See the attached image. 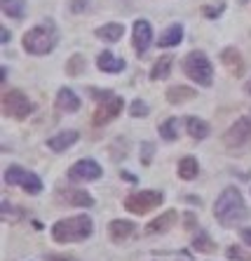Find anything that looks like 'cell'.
Instances as JSON below:
<instances>
[{
	"label": "cell",
	"instance_id": "obj_37",
	"mask_svg": "<svg viewBox=\"0 0 251 261\" xmlns=\"http://www.w3.org/2000/svg\"><path fill=\"white\" fill-rule=\"evenodd\" d=\"M246 94H251V80L246 83Z\"/></svg>",
	"mask_w": 251,
	"mask_h": 261
},
{
	"label": "cell",
	"instance_id": "obj_27",
	"mask_svg": "<svg viewBox=\"0 0 251 261\" xmlns=\"http://www.w3.org/2000/svg\"><path fill=\"white\" fill-rule=\"evenodd\" d=\"M160 137L165 141H176L178 132H176V118H167L162 125H160Z\"/></svg>",
	"mask_w": 251,
	"mask_h": 261
},
{
	"label": "cell",
	"instance_id": "obj_35",
	"mask_svg": "<svg viewBox=\"0 0 251 261\" xmlns=\"http://www.w3.org/2000/svg\"><path fill=\"white\" fill-rule=\"evenodd\" d=\"M0 33H3V38H0V40H3V43H10V31H7L5 26H3V31H0Z\"/></svg>",
	"mask_w": 251,
	"mask_h": 261
},
{
	"label": "cell",
	"instance_id": "obj_34",
	"mask_svg": "<svg viewBox=\"0 0 251 261\" xmlns=\"http://www.w3.org/2000/svg\"><path fill=\"white\" fill-rule=\"evenodd\" d=\"M242 240H244L246 245H251V228H244V231H242Z\"/></svg>",
	"mask_w": 251,
	"mask_h": 261
},
{
	"label": "cell",
	"instance_id": "obj_2",
	"mask_svg": "<svg viewBox=\"0 0 251 261\" xmlns=\"http://www.w3.org/2000/svg\"><path fill=\"white\" fill-rule=\"evenodd\" d=\"M94 231L92 219L87 214H75V217L61 219L52 226V238L56 243H80V240H87Z\"/></svg>",
	"mask_w": 251,
	"mask_h": 261
},
{
	"label": "cell",
	"instance_id": "obj_8",
	"mask_svg": "<svg viewBox=\"0 0 251 261\" xmlns=\"http://www.w3.org/2000/svg\"><path fill=\"white\" fill-rule=\"evenodd\" d=\"M162 193L160 191H141V193H134L129 195L124 200V210L127 212H134V214H148L150 210L162 205Z\"/></svg>",
	"mask_w": 251,
	"mask_h": 261
},
{
	"label": "cell",
	"instance_id": "obj_33",
	"mask_svg": "<svg viewBox=\"0 0 251 261\" xmlns=\"http://www.w3.org/2000/svg\"><path fill=\"white\" fill-rule=\"evenodd\" d=\"M87 7V0H75L73 5H71V10H73V12H80V10H85Z\"/></svg>",
	"mask_w": 251,
	"mask_h": 261
},
{
	"label": "cell",
	"instance_id": "obj_26",
	"mask_svg": "<svg viewBox=\"0 0 251 261\" xmlns=\"http://www.w3.org/2000/svg\"><path fill=\"white\" fill-rule=\"evenodd\" d=\"M193 247H195L197 252H207V254L216 252V243L207 236V233H197V236L193 238Z\"/></svg>",
	"mask_w": 251,
	"mask_h": 261
},
{
	"label": "cell",
	"instance_id": "obj_38",
	"mask_svg": "<svg viewBox=\"0 0 251 261\" xmlns=\"http://www.w3.org/2000/svg\"><path fill=\"white\" fill-rule=\"evenodd\" d=\"M185 261H190V259H185Z\"/></svg>",
	"mask_w": 251,
	"mask_h": 261
},
{
	"label": "cell",
	"instance_id": "obj_15",
	"mask_svg": "<svg viewBox=\"0 0 251 261\" xmlns=\"http://www.w3.org/2000/svg\"><path fill=\"white\" fill-rule=\"evenodd\" d=\"M78 137L80 134L75 132V129H66V132H59V134H54L52 139H47V146L54 153H61V151H66L68 146H73L75 141H78Z\"/></svg>",
	"mask_w": 251,
	"mask_h": 261
},
{
	"label": "cell",
	"instance_id": "obj_14",
	"mask_svg": "<svg viewBox=\"0 0 251 261\" xmlns=\"http://www.w3.org/2000/svg\"><path fill=\"white\" fill-rule=\"evenodd\" d=\"M59 195H61L64 202H68V205H73V207H92L94 205L92 195L85 193L82 189H61Z\"/></svg>",
	"mask_w": 251,
	"mask_h": 261
},
{
	"label": "cell",
	"instance_id": "obj_18",
	"mask_svg": "<svg viewBox=\"0 0 251 261\" xmlns=\"http://www.w3.org/2000/svg\"><path fill=\"white\" fill-rule=\"evenodd\" d=\"M174 221H176V212H174V210H169V212H165L162 217L153 219V221L146 226V236H158V233H165L169 226H174Z\"/></svg>",
	"mask_w": 251,
	"mask_h": 261
},
{
	"label": "cell",
	"instance_id": "obj_24",
	"mask_svg": "<svg viewBox=\"0 0 251 261\" xmlns=\"http://www.w3.org/2000/svg\"><path fill=\"white\" fill-rule=\"evenodd\" d=\"M0 7H3V14L12 19H21L26 12V0H0Z\"/></svg>",
	"mask_w": 251,
	"mask_h": 261
},
{
	"label": "cell",
	"instance_id": "obj_30",
	"mask_svg": "<svg viewBox=\"0 0 251 261\" xmlns=\"http://www.w3.org/2000/svg\"><path fill=\"white\" fill-rule=\"evenodd\" d=\"M129 113L134 118H146L148 116V106L141 101V99H136V101L129 103Z\"/></svg>",
	"mask_w": 251,
	"mask_h": 261
},
{
	"label": "cell",
	"instance_id": "obj_23",
	"mask_svg": "<svg viewBox=\"0 0 251 261\" xmlns=\"http://www.w3.org/2000/svg\"><path fill=\"white\" fill-rule=\"evenodd\" d=\"M200 174V165H197L195 158H183L181 163H178V176L183 179V181H193L195 176Z\"/></svg>",
	"mask_w": 251,
	"mask_h": 261
},
{
	"label": "cell",
	"instance_id": "obj_11",
	"mask_svg": "<svg viewBox=\"0 0 251 261\" xmlns=\"http://www.w3.org/2000/svg\"><path fill=\"white\" fill-rule=\"evenodd\" d=\"M132 43H134V49L139 52V57H143L153 43V26L148 24L146 19H136L134 29H132Z\"/></svg>",
	"mask_w": 251,
	"mask_h": 261
},
{
	"label": "cell",
	"instance_id": "obj_3",
	"mask_svg": "<svg viewBox=\"0 0 251 261\" xmlns=\"http://www.w3.org/2000/svg\"><path fill=\"white\" fill-rule=\"evenodd\" d=\"M92 97L99 101L97 111H94V116H92V122L97 127H101V125H106V122H110V120H115L117 113H120L124 106V101L117 97V94L106 92V90H92Z\"/></svg>",
	"mask_w": 251,
	"mask_h": 261
},
{
	"label": "cell",
	"instance_id": "obj_10",
	"mask_svg": "<svg viewBox=\"0 0 251 261\" xmlns=\"http://www.w3.org/2000/svg\"><path fill=\"white\" fill-rule=\"evenodd\" d=\"M101 174H104L101 165L89 158L78 160V163L71 165V170H68V179H71V181H97Z\"/></svg>",
	"mask_w": 251,
	"mask_h": 261
},
{
	"label": "cell",
	"instance_id": "obj_1",
	"mask_svg": "<svg viewBox=\"0 0 251 261\" xmlns=\"http://www.w3.org/2000/svg\"><path fill=\"white\" fill-rule=\"evenodd\" d=\"M214 217L218 219V224H223V226H235L237 221L249 217L242 193H239L237 189H233V186H230V189H223V193L216 198Z\"/></svg>",
	"mask_w": 251,
	"mask_h": 261
},
{
	"label": "cell",
	"instance_id": "obj_5",
	"mask_svg": "<svg viewBox=\"0 0 251 261\" xmlns=\"http://www.w3.org/2000/svg\"><path fill=\"white\" fill-rule=\"evenodd\" d=\"M54 45H56V38L49 24L36 26V29H31L24 36V49L31 52V55H49L54 49Z\"/></svg>",
	"mask_w": 251,
	"mask_h": 261
},
{
	"label": "cell",
	"instance_id": "obj_25",
	"mask_svg": "<svg viewBox=\"0 0 251 261\" xmlns=\"http://www.w3.org/2000/svg\"><path fill=\"white\" fill-rule=\"evenodd\" d=\"M172 64H174V57H169V55L160 57L158 64H155L153 71H150V78L153 80H165L167 75H169V71H172Z\"/></svg>",
	"mask_w": 251,
	"mask_h": 261
},
{
	"label": "cell",
	"instance_id": "obj_21",
	"mask_svg": "<svg viewBox=\"0 0 251 261\" xmlns=\"http://www.w3.org/2000/svg\"><path fill=\"white\" fill-rule=\"evenodd\" d=\"M122 33H124V29L120 24H106V26H99L94 36L99 40H104V43H117L122 38Z\"/></svg>",
	"mask_w": 251,
	"mask_h": 261
},
{
	"label": "cell",
	"instance_id": "obj_12",
	"mask_svg": "<svg viewBox=\"0 0 251 261\" xmlns=\"http://www.w3.org/2000/svg\"><path fill=\"white\" fill-rule=\"evenodd\" d=\"M136 233V224L132 221H124V219H115L108 224V238L113 243H124Z\"/></svg>",
	"mask_w": 251,
	"mask_h": 261
},
{
	"label": "cell",
	"instance_id": "obj_9",
	"mask_svg": "<svg viewBox=\"0 0 251 261\" xmlns=\"http://www.w3.org/2000/svg\"><path fill=\"white\" fill-rule=\"evenodd\" d=\"M249 141H251V120L249 118L235 120L233 125H230V129L223 134V144H226V148H230V151L242 148V146H246Z\"/></svg>",
	"mask_w": 251,
	"mask_h": 261
},
{
	"label": "cell",
	"instance_id": "obj_31",
	"mask_svg": "<svg viewBox=\"0 0 251 261\" xmlns=\"http://www.w3.org/2000/svg\"><path fill=\"white\" fill-rule=\"evenodd\" d=\"M153 153H155V144L153 141H143L141 144V163L148 165L150 160H153Z\"/></svg>",
	"mask_w": 251,
	"mask_h": 261
},
{
	"label": "cell",
	"instance_id": "obj_16",
	"mask_svg": "<svg viewBox=\"0 0 251 261\" xmlns=\"http://www.w3.org/2000/svg\"><path fill=\"white\" fill-rule=\"evenodd\" d=\"M56 109L59 111H66V113H73V111L80 109V99L73 90H68V87H61V90L56 92Z\"/></svg>",
	"mask_w": 251,
	"mask_h": 261
},
{
	"label": "cell",
	"instance_id": "obj_29",
	"mask_svg": "<svg viewBox=\"0 0 251 261\" xmlns=\"http://www.w3.org/2000/svg\"><path fill=\"white\" fill-rule=\"evenodd\" d=\"M223 10H226V3H223V0H218V3H211V5H204V7H202V14H204V17H207V19H216L221 12H223Z\"/></svg>",
	"mask_w": 251,
	"mask_h": 261
},
{
	"label": "cell",
	"instance_id": "obj_19",
	"mask_svg": "<svg viewBox=\"0 0 251 261\" xmlns=\"http://www.w3.org/2000/svg\"><path fill=\"white\" fill-rule=\"evenodd\" d=\"M190 99H195V90H190V87H185V85H174L167 90V101L174 103V106L185 103V101H190Z\"/></svg>",
	"mask_w": 251,
	"mask_h": 261
},
{
	"label": "cell",
	"instance_id": "obj_22",
	"mask_svg": "<svg viewBox=\"0 0 251 261\" xmlns=\"http://www.w3.org/2000/svg\"><path fill=\"white\" fill-rule=\"evenodd\" d=\"M185 129H188V134L193 137V139H204L209 134V125L204 120H200V118L190 116L185 118Z\"/></svg>",
	"mask_w": 251,
	"mask_h": 261
},
{
	"label": "cell",
	"instance_id": "obj_7",
	"mask_svg": "<svg viewBox=\"0 0 251 261\" xmlns=\"http://www.w3.org/2000/svg\"><path fill=\"white\" fill-rule=\"evenodd\" d=\"M5 184H12V186H21L26 193L31 195H38L43 191V181H40V176H36L33 172L24 170V167H7L5 170Z\"/></svg>",
	"mask_w": 251,
	"mask_h": 261
},
{
	"label": "cell",
	"instance_id": "obj_13",
	"mask_svg": "<svg viewBox=\"0 0 251 261\" xmlns=\"http://www.w3.org/2000/svg\"><path fill=\"white\" fill-rule=\"evenodd\" d=\"M221 64H223V66L230 71V75H235V78H239V75L244 73V59L239 55V49H235V47H226L221 52Z\"/></svg>",
	"mask_w": 251,
	"mask_h": 261
},
{
	"label": "cell",
	"instance_id": "obj_36",
	"mask_svg": "<svg viewBox=\"0 0 251 261\" xmlns=\"http://www.w3.org/2000/svg\"><path fill=\"white\" fill-rule=\"evenodd\" d=\"M47 261H73L71 256H47Z\"/></svg>",
	"mask_w": 251,
	"mask_h": 261
},
{
	"label": "cell",
	"instance_id": "obj_20",
	"mask_svg": "<svg viewBox=\"0 0 251 261\" xmlns=\"http://www.w3.org/2000/svg\"><path fill=\"white\" fill-rule=\"evenodd\" d=\"M181 40H183V29L178 24H174V26H169V29H165V33H162L158 40V45L160 47H176Z\"/></svg>",
	"mask_w": 251,
	"mask_h": 261
},
{
	"label": "cell",
	"instance_id": "obj_32",
	"mask_svg": "<svg viewBox=\"0 0 251 261\" xmlns=\"http://www.w3.org/2000/svg\"><path fill=\"white\" fill-rule=\"evenodd\" d=\"M228 256L235 261H251V254L249 252H244V249H239V247H230L228 249Z\"/></svg>",
	"mask_w": 251,
	"mask_h": 261
},
{
	"label": "cell",
	"instance_id": "obj_28",
	"mask_svg": "<svg viewBox=\"0 0 251 261\" xmlns=\"http://www.w3.org/2000/svg\"><path fill=\"white\" fill-rule=\"evenodd\" d=\"M66 71H68V75H82V71H85V59H82V55L71 57L66 64Z\"/></svg>",
	"mask_w": 251,
	"mask_h": 261
},
{
	"label": "cell",
	"instance_id": "obj_4",
	"mask_svg": "<svg viewBox=\"0 0 251 261\" xmlns=\"http://www.w3.org/2000/svg\"><path fill=\"white\" fill-rule=\"evenodd\" d=\"M183 73L190 80H195L197 85L209 87L214 83V68H211V61L207 59L204 52H190L183 59Z\"/></svg>",
	"mask_w": 251,
	"mask_h": 261
},
{
	"label": "cell",
	"instance_id": "obj_17",
	"mask_svg": "<svg viewBox=\"0 0 251 261\" xmlns=\"http://www.w3.org/2000/svg\"><path fill=\"white\" fill-rule=\"evenodd\" d=\"M97 66L104 73H120V71H124V61L120 57H115L113 52H101L97 57Z\"/></svg>",
	"mask_w": 251,
	"mask_h": 261
},
{
	"label": "cell",
	"instance_id": "obj_6",
	"mask_svg": "<svg viewBox=\"0 0 251 261\" xmlns=\"http://www.w3.org/2000/svg\"><path fill=\"white\" fill-rule=\"evenodd\" d=\"M33 111V103L28 101L24 92L19 90H10L3 94V113L10 118H17V120H26V118L31 116Z\"/></svg>",
	"mask_w": 251,
	"mask_h": 261
}]
</instances>
